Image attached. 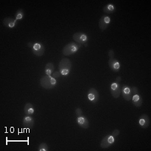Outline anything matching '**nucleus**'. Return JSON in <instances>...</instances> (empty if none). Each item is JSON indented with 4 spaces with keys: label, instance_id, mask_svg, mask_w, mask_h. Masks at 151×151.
Masks as SVG:
<instances>
[{
    "label": "nucleus",
    "instance_id": "obj_27",
    "mask_svg": "<svg viewBox=\"0 0 151 151\" xmlns=\"http://www.w3.org/2000/svg\"><path fill=\"white\" fill-rule=\"evenodd\" d=\"M34 44H35V43H32V42H28V43L27 44V45H28V47H30V48H32L33 45H34Z\"/></svg>",
    "mask_w": 151,
    "mask_h": 151
},
{
    "label": "nucleus",
    "instance_id": "obj_26",
    "mask_svg": "<svg viewBox=\"0 0 151 151\" xmlns=\"http://www.w3.org/2000/svg\"><path fill=\"white\" fill-rule=\"evenodd\" d=\"M114 54H115V53H114V51L113 50L111 49L108 51V56L109 58H114Z\"/></svg>",
    "mask_w": 151,
    "mask_h": 151
},
{
    "label": "nucleus",
    "instance_id": "obj_7",
    "mask_svg": "<svg viewBox=\"0 0 151 151\" xmlns=\"http://www.w3.org/2000/svg\"><path fill=\"white\" fill-rule=\"evenodd\" d=\"M32 51L35 55L37 56V57H41L45 52V46L41 43L36 42L34 44L33 47L32 48Z\"/></svg>",
    "mask_w": 151,
    "mask_h": 151
},
{
    "label": "nucleus",
    "instance_id": "obj_24",
    "mask_svg": "<svg viewBox=\"0 0 151 151\" xmlns=\"http://www.w3.org/2000/svg\"><path fill=\"white\" fill-rule=\"evenodd\" d=\"M131 88V91H132V96L134 95H136V94H138V89L136 87H130Z\"/></svg>",
    "mask_w": 151,
    "mask_h": 151
},
{
    "label": "nucleus",
    "instance_id": "obj_19",
    "mask_svg": "<svg viewBox=\"0 0 151 151\" xmlns=\"http://www.w3.org/2000/svg\"><path fill=\"white\" fill-rule=\"evenodd\" d=\"M115 11H116V7L114 5L111 4H109L108 5H106V6L103 8V12L104 13L108 14H113L115 12Z\"/></svg>",
    "mask_w": 151,
    "mask_h": 151
},
{
    "label": "nucleus",
    "instance_id": "obj_5",
    "mask_svg": "<svg viewBox=\"0 0 151 151\" xmlns=\"http://www.w3.org/2000/svg\"><path fill=\"white\" fill-rule=\"evenodd\" d=\"M115 142V137H114L112 134H108L104 136L103 139L101 140L100 143V147L102 148H108L112 146Z\"/></svg>",
    "mask_w": 151,
    "mask_h": 151
},
{
    "label": "nucleus",
    "instance_id": "obj_22",
    "mask_svg": "<svg viewBox=\"0 0 151 151\" xmlns=\"http://www.w3.org/2000/svg\"><path fill=\"white\" fill-rule=\"evenodd\" d=\"M75 114L77 116H83V111L80 108H77L75 109Z\"/></svg>",
    "mask_w": 151,
    "mask_h": 151
},
{
    "label": "nucleus",
    "instance_id": "obj_28",
    "mask_svg": "<svg viewBox=\"0 0 151 151\" xmlns=\"http://www.w3.org/2000/svg\"><path fill=\"white\" fill-rule=\"evenodd\" d=\"M121 80H122V78L120 77H118L116 78V83H119L120 81H121Z\"/></svg>",
    "mask_w": 151,
    "mask_h": 151
},
{
    "label": "nucleus",
    "instance_id": "obj_20",
    "mask_svg": "<svg viewBox=\"0 0 151 151\" xmlns=\"http://www.w3.org/2000/svg\"><path fill=\"white\" fill-rule=\"evenodd\" d=\"M24 17V12L22 9H19L16 12L15 14V19L17 21L21 20Z\"/></svg>",
    "mask_w": 151,
    "mask_h": 151
},
{
    "label": "nucleus",
    "instance_id": "obj_12",
    "mask_svg": "<svg viewBox=\"0 0 151 151\" xmlns=\"http://www.w3.org/2000/svg\"><path fill=\"white\" fill-rule=\"evenodd\" d=\"M150 123V118L148 115H147V114H142V115L140 116L139 121H138V124H139L141 128L144 129L147 128L149 126Z\"/></svg>",
    "mask_w": 151,
    "mask_h": 151
},
{
    "label": "nucleus",
    "instance_id": "obj_10",
    "mask_svg": "<svg viewBox=\"0 0 151 151\" xmlns=\"http://www.w3.org/2000/svg\"><path fill=\"white\" fill-rule=\"evenodd\" d=\"M111 22V18L108 16L104 15L101 17L99 20V28L101 30H105L108 27L109 24Z\"/></svg>",
    "mask_w": 151,
    "mask_h": 151
},
{
    "label": "nucleus",
    "instance_id": "obj_9",
    "mask_svg": "<svg viewBox=\"0 0 151 151\" xmlns=\"http://www.w3.org/2000/svg\"><path fill=\"white\" fill-rule=\"evenodd\" d=\"M108 65L111 70L114 72L118 73L120 70V63L115 58H109L108 60Z\"/></svg>",
    "mask_w": 151,
    "mask_h": 151
},
{
    "label": "nucleus",
    "instance_id": "obj_13",
    "mask_svg": "<svg viewBox=\"0 0 151 151\" xmlns=\"http://www.w3.org/2000/svg\"><path fill=\"white\" fill-rule=\"evenodd\" d=\"M77 123L80 127L84 129H87L89 126V122L88 120V119L83 116L77 117Z\"/></svg>",
    "mask_w": 151,
    "mask_h": 151
},
{
    "label": "nucleus",
    "instance_id": "obj_2",
    "mask_svg": "<svg viewBox=\"0 0 151 151\" xmlns=\"http://www.w3.org/2000/svg\"><path fill=\"white\" fill-rule=\"evenodd\" d=\"M40 85L43 88L47 89H50L54 88L57 85V80L52 76H48L46 75L42 77L40 80Z\"/></svg>",
    "mask_w": 151,
    "mask_h": 151
},
{
    "label": "nucleus",
    "instance_id": "obj_6",
    "mask_svg": "<svg viewBox=\"0 0 151 151\" xmlns=\"http://www.w3.org/2000/svg\"><path fill=\"white\" fill-rule=\"evenodd\" d=\"M87 98L93 104H96L99 99L98 91L95 88H91L87 92Z\"/></svg>",
    "mask_w": 151,
    "mask_h": 151
},
{
    "label": "nucleus",
    "instance_id": "obj_25",
    "mask_svg": "<svg viewBox=\"0 0 151 151\" xmlns=\"http://www.w3.org/2000/svg\"><path fill=\"white\" fill-rule=\"evenodd\" d=\"M119 134H120V130H118V129H116L114 130L112 132V136L114 137H117Z\"/></svg>",
    "mask_w": 151,
    "mask_h": 151
},
{
    "label": "nucleus",
    "instance_id": "obj_16",
    "mask_svg": "<svg viewBox=\"0 0 151 151\" xmlns=\"http://www.w3.org/2000/svg\"><path fill=\"white\" fill-rule=\"evenodd\" d=\"M132 101L133 105L135 107H136V108H140L143 103L142 98L141 97L140 95L138 94L134 95L132 97Z\"/></svg>",
    "mask_w": 151,
    "mask_h": 151
},
{
    "label": "nucleus",
    "instance_id": "obj_21",
    "mask_svg": "<svg viewBox=\"0 0 151 151\" xmlns=\"http://www.w3.org/2000/svg\"><path fill=\"white\" fill-rule=\"evenodd\" d=\"M49 148H48V146L47 143L45 142H42L40 143L38 146V151H48Z\"/></svg>",
    "mask_w": 151,
    "mask_h": 151
},
{
    "label": "nucleus",
    "instance_id": "obj_18",
    "mask_svg": "<svg viewBox=\"0 0 151 151\" xmlns=\"http://www.w3.org/2000/svg\"><path fill=\"white\" fill-rule=\"evenodd\" d=\"M55 70V65L52 63H48L46 65L45 68V73L48 76H52V74L54 73Z\"/></svg>",
    "mask_w": 151,
    "mask_h": 151
},
{
    "label": "nucleus",
    "instance_id": "obj_15",
    "mask_svg": "<svg viewBox=\"0 0 151 151\" xmlns=\"http://www.w3.org/2000/svg\"><path fill=\"white\" fill-rule=\"evenodd\" d=\"M3 24L7 28H14L17 24V20L16 19L12 18H6L3 20Z\"/></svg>",
    "mask_w": 151,
    "mask_h": 151
},
{
    "label": "nucleus",
    "instance_id": "obj_4",
    "mask_svg": "<svg viewBox=\"0 0 151 151\" xmlns=\"http://www.w3.org/2000/svg\"><path fill=\"white\" fill-rule=\"evenodd\" d=\"M73 39L74 41H75V42L82 45L86 44L88 41V36L83 32H78L75 33L73 35Z\"/></svg>",
    "mask_w": 151,
    "mask_h": 151
},
{
    "label": "nucleus",
    "instance_id": "obj_3",
    "mask_svg": "<svg viewBox=\"0 0 151 151\" xmlns=\"http://www.w3.org/2000/svg\"><path fill=\"white\" fill-rule=\"evenodd\" d=\"M81 45H79L77 42H71L65 45L64 48H63V54L65 56H70L74 55L77 52L80 48Z\"/></svg>",
    "mask_w": 151,
    "mask_h": 151
},
{
    "label": "nucleus",
    "instance_id": "obj_14",
    "mask_svg": "<svg viewBox=\"0 0 151 151\" xmlns=\"http://www.w3.org/2000/svg\"><path fill=\"white\" fill-rule=\"evenodd\" d=\"M22 124L25 128H32L35 126V120L31 116H26L23 118Z\"/></svg>",
    "mask_w": 151,
    "mask_h": 151
},
{
    "label": "nucleus",
    "instance_id": "obj_8",
    "mask_svg": "<svg viewBox=\"0 0 151 151\" xmlns=\"http://www.w3.org/2000/svg\"><path fill=\"white\" fill-rule=\"evenodd\" d=\"M122 87L119 83H113L110 87V92L114 98H118L121 94Z\"/></svg>",
    "mask_w": 151,
    "mask_h": 151
},
{
    "label": "nucleus",
    "instance_id": "obj_23",
    "mask_svg": "<svg viewBox=\"0 0 151 151\" xmlns=\"http://www.w3.org/2000/svg\"><path fill=\"white\" fill-rule=\"evenodd\" d=\"M60 75H61V74H60L59 70H57V71H55L54 73H53L52 74V77H54L55 79H57V78L60 77Z\"/></svg>",
    "mask_w": 151,
    "mask_h": 151
},
{
    "label": "nucleus",
    "instance_id": "obj_11",
    "mask_svg": "<svg viewBox=\"0 0 151 151\" xmlns=\"http://www.w3.org/2000/svg\"><path fill=\"white\" fill-rule=\"evenodd\" d=\"M122 96L123 98L126 101H130L132 99V93L131 91V88L128 85H124L122 88L121 91Z\"/></svg>",
    "mask_w": 151,
    "mask_h": 151
},
{
    "label": "nucleus",
    "instance_id": "obj_17",
    "mask_svg": "<svg viewBox=\"0 0 151 151\" xmlns=\"http://www.w3.org/2000/svg\"><path fill=\"white\" fill-rule=\"evenodd\" d=\"M24 113L26 116H32L35 113V108L33 105L30 103H26L24 108Z\"/></svg>",
    "mask_w": 151,
    "mask_h": 151
},
{
    "label": "nucleus",
    "instance_id": "obj_1",
    "mask_svg": "<svg viewBox=\"0 0 151 151\" xmlns=\"http://www.w3.org/2000/svg\"><path fill=\"white\" fill-rule=\"evenodd\" d=\"M71 69V62L69 58H63L58 65V70L63 76H67L69 74Z\"/></svg>",
    "mask_w": 151,
    "mask_h": 151
}]
</instances>
